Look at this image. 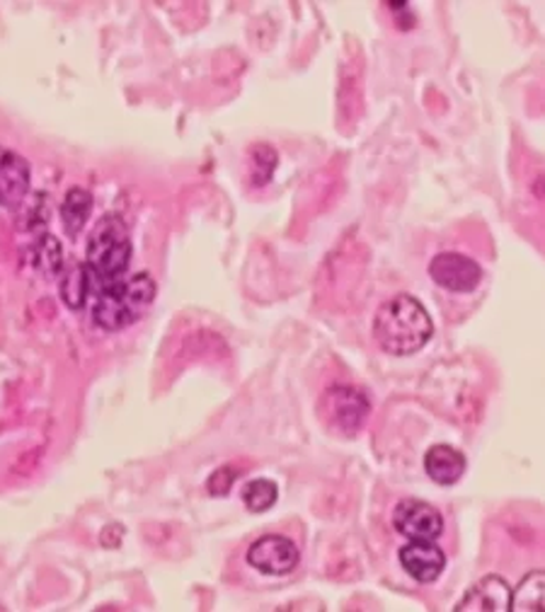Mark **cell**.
<instances>
[{"label":"cell","instance_id":"cell-1","mask_svg":"<svg viewBox=\"0 0 545 612\" xmlns=\"http://www.w3.org/2000/svg\"><path fill=\"white\" fill-rule=\"evenodd\" d=\"M434 334V322L414 296L400 293L386 300L374 318V337L383 352L410 356L424 349Z\"/></svg>","mask_w":545,"mask_h":612},{"label":"cell","instance_id":"cell-2","mask_svg":"<svg viewBox=\"0 0 545 612\" xmlns=\"http://www.w3.org/2000/svg\"><path fill=\"white\" fill-rule=\"evenodd\" d=\"M132 235H129V227L122 215H102L88 237L86 249V267L92 276L94 293L126 279L129 264H132Z\"/></svg>","mask_w":545,"mask_h":612},{"label":"cell","instance_id":"cell-3","mask_svg":"<svg viewBox=\"0 0 545 612\" xmlns=\"http://www.w3.org/2000/svg\"><path fill=\"white\" fill-rule=\"evenodd\" d=\"M158 296V286L151 274H136L114 286H107L92 296V322L104 332L132 327L148 313Z\"/></svg>","mask_w":545,"mask_h":612},{"label":"cell","instance_id":"cell-4","mask_svg":"<svg viewBox=\"0 0 545 612\" xmlns=\"http://www.w3.org/2000/svg\"><path fill=\"white\" fill-rule=\"evenodd\" d=\"M320 412H323L325 422L337 429L340 434L354 436L364 426L366 416H369L371 402L359 388L335 386L320 400Z\"/></svg>","mask_w":545,"mask_h":612},{"label":"cell","instance_id":"cell-5","mask_svg":"<svg viewBox=\"0 0 545 612\" xmlns=\"http://www.w3.org/2000/svg\"><path fill=\"white\" fill-rule=\"evenodd\" d=\"M301 561V552L293 539L283 535H265L247 549V564L265 576H287Z\"/></svg>","mask_w":545,"mask_h":612},{"label":"cell","instance_id":"cell-6","mask_svg":"<svg viewBox=\"0 0 545 612\" xmlns=\"http://www.w3.org/2000/svg\"><path fill=\"white\" fill-rule=\"evenodd\" d=\"M430 276L436 286L446 288V291L470 293L482 281V267L472 257L460 255V252H442L432 259Z\"/></svg>","mask_w":545,"mask_h":612},{"label":"cell","instance_id":"cell-7","mask_svg":"<svg viewBox=\"0 0 545 612\" xmlns=\"http://www.w3.org/2000/svg\"><path fill=\"white\" fill-rule=\"evenodd\" d=\"M393 525L408 539H436L444 533L442 513L422 499H402L393 511Z\"/></svg>","mask_w":545,"mask_h":612},{"label":"cell","instance_id":"cell-8","mask_svg":"<svg viewBox=\"0 0 545 612\" xmlns=\"http://www.w3.org/2000/svg\"><path fill=\"white\" fill-rule=\"evenodd\" d=\"M398 559L400 567L418 583H432L446 569L444 549L434 545V539H410L405 547H400Z\"/></svg>","mask_w":545,"mask_h":612},{"label":"cell","instance_id":"cell-9","mask_svg":"<svg viewBox=\"0 0 545 612\" xmlns=\"http://www.w3.org/2000/svg\"><path fill=\"white\" fill-rule=\"evenodd\" d=\"M32 170L20 153L0 146V207L20 209L30 194Z\"/></svg>","mask_w":545,"mask_h":612},{"label":"cell","instance_id":"cell-10","mask_svg":"<svg viewBox=\"0 0 545 612\" xmlns=\"http://www.w3.org/2000/svg\"><path fill=\"white\" fill-rule=\"evenodd\" d=\"M512 605V588L500 576H485L468 588L464 600L456 605V612H504Z\"/></svg>","mask_w":545,"mask_h":612},{"label":"cell","instance_id":"cell-11","mask_svg":"<svg viewBox=\"0 0 545 612\" xmlns=\"http://www.w3.org/2000/svg\"><path fill=\"white\" fill-rule=\"evenodd\" d=\"M466 455L456 450L454 446H446V443H440V446H432L424 455V470L426 475L432 477V482L442 485V487H452L456 485L460 477L466 475Z\"/></svg>","mask_w":545,"mask_h":612},{"label":"cell","instance_id":"cell-12","mask_svg":"<svg viewBox=\"0 0 545 612\" xmlns=\"http://www.w3.org/2000/svg\"><path fill=\"white\" fill-rule=\"evenodd\" d=\"M92 213V194L82 187H70L62 201V223L70 237H76Z\"/></svg>","mask_w":545,"mask_h":612},{"label":"cell","instance_id":"cell-13","mask_svg":"<svg viewBox=\"0 0 545 612\" xmlns=\"http://www.w3.org/2000/svg\"><path fill=\"white\" fill-rule=\"evenodd\" d=\"M92 293H94V286H92V276L86 267V262L76 264V267H70L62 276V298L70 310L86 308L88 300H92Z\"/></svg>","mask_w":545,"mask_h":612},{"label":"cell","instance_id":"cell-14","mask_svg":"<svg viewBox=\"0 0 545 612\" xmlns=\"http://www.w3.org/2000/svg\"><path fill=\"white\" fill-rule=\"evenodd\" d=\"M543 603H545V576L543 571H531L521 579L516 591H512V605H509V610L538 612L543 610Z\"/></svg>","mask_w":545,"mask_h":612},{"label":"cell","instance_id":"cell-15","mask_svg":"<svg viewBox=\"0 0 545 612\" xmlns=\"http://www.w3.org/2000/svg\"><path fill=\"white\" fill-rule=\"evenodd\" d=\"M32 267L44 276H58L64 269V252L62 243L54 235H42L32 245Z\"/></svg>","mask_w":545,"mask_h":612},{"label":"cell","instance_id":"cell-16","mask_svg":"<svg viewBox=\"0 0 545 612\" xmlns=\"http://www.w3.org/2000/svg\"><path fill=\"white\" fill-rule=\"evenodd\" d=\"M243 503L247 507V511L253 513H265L271 507H275L277 499H279V487L271 482V479H253V482H247L241 491Z\"/></svg>","mask_w":545,"mask_h":612},{"label":"cell","instance_id":"cell-17","mask_svg":"<svg viewBox=\"0 0 545 612\" xmlns=\"http://www.w3.org/2000/svg\"><path fill=\"white\" fill-rule=\"evenodd\" d=\"M253 163H255V170H253L255 185H267L269 177L275 175V167H277V153H275V148L255 146Z\"/></svg>","mask_w":545,"mask_h":612},{"label":"cell","instance_id":"cell-18","mask_svg":"<svg viewBox=\"0 0 545 612\" xmlns=\"http://www.w3.org/2000/svg\"><path fill=\"white\" fill-rule=\"evenodd\" d=\"M235 477H238V472H235L233 467H221V470H216V472H213V475L209 477L207 489L211 491L213 497L229 494V489H231V485L235 482Z\"/></svg>","mask_w":545,"mask_h":612}]
</instances>
